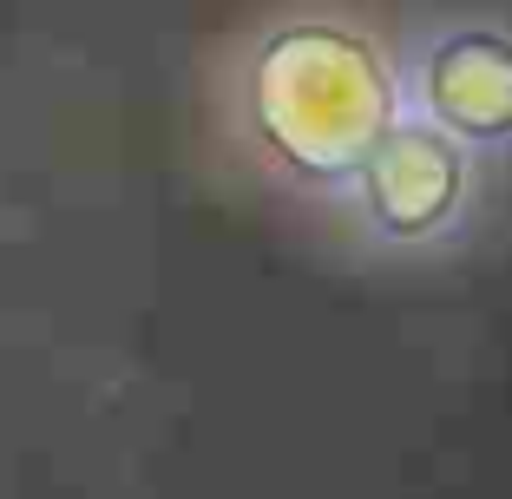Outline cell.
<instances>
[{"label": "cell", "mask_w": 512, "mask_h": 499, "mask_svg": "<svg viewBox=\"0 0 512 499\" xmlns=\"http://www.w3.org/2000/svg\"><path fill=\"white\" fill-rule=\"evenodd\" d=\"M335 211L355 243H375L381 257H440L467 237L480 211V158L460 152L427 119L401 112L342 184Z\"/></svg>", "instance_id": "cell-2"}, {"label": "cell", "mask_w": 512, "mask_h": 499, "mask_svg": "<svg viewBox=\"0 0 512 499\" xmlns=\"http://www.w3.org/2000/svg\"><path fill=\"white\" fill-rule=\"evenodd\" d=\"M230 138L276 191L335 204L388 125L407 112L401 60L348 14H283L230 66Z\"/></svg>", "instance_id": "cell-1"}, {"label": "cell", "mask_w": 512, "mask_h": 499, "mask_svg": "<svg viewBox=\"0 0 512 499\" xmlns=\"http://www.w3.org/2000/svg\"><path fill=\"white\" fill-rule=\"evenodd\" d=\"M407 112L447 132L460 152L512 158V27L506 20H440L401 60Z\"/></svg>", "instance_id": "cell-3"}]
</instances>
